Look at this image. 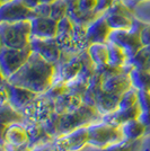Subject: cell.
<instances>
[{"instance_id":"obj_3","label":"cell","mask_w":150,"mask_h":151,"mask_svg":"<svg viewBox=\"0 0 150 151\" xmlns=\"http://www.w3.org/2000/svg\"><path fill=\"white\" fill-rule=\"evenodd\" d=\"M89 140L88 147L92 149H105L107 147L116 145L125 140L121 125H114L100 121L88 126Z\"/></svg>"},{"instance_id":"obj_17","label":"cell","mask_w":150,"mask_h":151,"mask_svg":"<svg viewBox=\"0 0 150 151\" xmlns=\"http://www.w3.org/2000/svg\"><path fill=\"white\" fill-rule=\"evenodd\" d=\"M32 37L54 38L58 33L59 22L51 17H35L31 20Z\"/></svg>"},{"instance_id":"obj_34","label":"cell","mask_w":150,"mask_h":151,"mask_svg":"<svg viewBox=\"0 0 150 151\" xmlns=\"http://www.w3.org/2000/svg\"><path fill=\"white\" fill-rule=\"evenodd\" d=\"M97 0H78V8L84 13H94Z\"/></svg>"},{"instance_id":"obj_33","label":"cell","mask_w":150,"mask_h":151,"mask_svg":"<svg viewBox=\"0 0 150 151\" xmlns=\"http://www.w3.org/2000/svg\"><path fill=\"white\" fill-rule=\"evenodd\" d=\"M138 101L141 111H150V91L138 90Z\"/></svg>"},{"instance_id":"obj_15","label":"cell","mask_w":150,"mask_h":151,"mask_svg":"<svg viewBox=\"0 0 150 151\" xmlns=\"http://www.w3.org/2000/svg\"><path fill=\"white\" fill-rule=\"evenodd\" d=\"M4 79V78H2ZM6 80V86L8 89V103L16 109L22 111L24 107H26L28 104H31L34 99H36L41 94H38L35 91H33L31 89H27L25 87H20V86H16Z\"/></svg>"},{"instance_id":"obj_21","label":"cell","mask_w":150,"mask_h":151,"mask_svg":"<svg viewBox=\"0 0 150 151\" xmlns=\"http://www.w3.org/2000/svg\"><path fill=\"white\" fill-rule=\"evenodd\" d=\"M140 113H141V108L139 105L131 107V108H118L116 111H114L112 113L103 115L102 121L114 124V125H122V124L126 123L128 121L138 119Z\"/></svg>"},{"instance_id":"obj_36","label":"cell","mask_w":150,"mask_h":151,"mask_svg":"<svg viewBox=\"0 0 150 151\" xmlns=\"http://www.w3.org/2000/svg\"><path fill=\"white\" fill-rule=\"evenodd\" d=\"M141 41L144 46H150V24H144L140 32Z\"/></svg>"},{"instance_id":"obj_22","label":"cell","mask_w":150,"mask_h":151,"mask_svg":"<svg viewBox=\"0 0 150 151\" xmlns=\"http://www.w3.org/2000/svg\"><path fill=\"white\" fill-rule=\"evenodd\" d=\"M88 55L97 70L108 65V46L107 43H95L88 46Z\"/></svg>"},{"instance_id":"obj_28","label":"cell","mask_w":150,"mask_h":151,"mask_svg":"<svg viewBox=\"0 0 150 151\" xmlns=\"http://www.w3.org/2000/svg\"><path fill=\"white\" fill-rule=\"evenodd\" d=\"M74 44H75L76 51L79 53L88 49L87 42V26L75 24L74 26Z\"/></svg>"},{"instance_id":"obj_10","label":"cell","mask_w":150,"mask_h":151,"mask_svg":"<svg viewBox=\"0 0 150 151\" xmlns=\"http://www.w3.org/2000/svg\"><path fill=\"white\" fill-rule=\"evenodd\" d=\"M105 16L112 31L132 29L136 23L133 13L118 0L107 12H105Z\"/></svg>"},{"instance_id":"obj_14","label":"cell","mask_w":150,"mask_h":151,"mask_svg":"<svg viewBox=\"0 0 150 151\" xmlns=\"http://www.w3.org/2000/svg\"><path fill=\"white\" fill-rule=\"evenodd\" d=\"M74 26H75V23L71 20L69 16H66L64 18L59 20V24H58V33H56V40L63 53H67V54L78 53L74 44Z\"/></svg>"},{"instance_id":"obj_6","label":"cell","mask_w":150,"mask_h":151,"mask_svg":"<svg viewBox=\"0 0 150 151\" xmlns=\"http://www.w3.org/2000/svg\"><path fill=\"white\" fill-rule=\"evenodd\" d=\"M144 26V23L136 18V23L132 29L112 31L110 35V41L120 45L126 52L128 57L130 59L144 46L141 41V36H140V32Z\"/></svg>"},{"instance_id":"obj_39","label":"cell","mask_w":150,"mask_h":151,"mask_svg":"<svg viewBox=\"0 0 150 151\" xmlns=\"http://www.w3.org/2000/svg\"><path fill=\"white\" fill-rule=\"evenodd\" d=\"M30 151H58V150L53 147L52 142H50V143H46V145L38 147V148H34V149H32Z\"/></svg>"},{"instance_id":"obj_37","label":"cell","mask_w":150,"mask_h":151,"mask_svg":"<svg viewBox=\"0 0 150 151\" xmlns=\"http://www.w3.org/2000/svg\"><path fill=\"white\" fill-rule=\"evenodd\" d=\"M24 4H25L26 6H28L30 8H33V9H35L38 6L40 5H51V4H53V2H56V0H22Z\"/></svg>"},{"instance_id":"obj_23","label":"cell","mask_w":150,"mask_h":151,"mask_svg":"<svg viewBox=\"0 0 150 151\" xmlns=\"http://www.w3.org/2000/svg\"><path fill=\"white\" fill-rule=\"evenodd\" d=\"M108 46V65L114 68H124L128 67L129 57L120 45L113 43L111 41L107 42Z\"/></svg>"},{"instance_id":"obj_11","label":"cell","mask_w":150,"mask_h":151,"mask_svg":"<svg viewBox=\"0 0 150 151\" xmlns=\"http://www.w3.org/2000/svg\"><path fill=\"white\" fill-rule=\"evenodd\" d=\"M31 49L33 52L40 54L46 61L58 64L62 58V50L54 38H31Z\"/></svg>"},{"instance_id":"obj_26","label":"cell","mask_w":150,"mask_h":151,"mask_svg":"<svg viewBox=\"0 0 150 151\" xmlns=\"http://www.w3.org/2000/svg\"><path fill=\"white\" fill-rule=\"evenodd\" d=\"M132 87L138 90H149L150 91V70H141L132 68L130 70Z\"/></svg>"},{"instance_id":"obj_19","label":"cell","mask_w":150,"mask_h":151,"mask_svg":"<svg viewBox=\"0 0 150 151\" xmlns=\"http://www.w3.org/2000/svg\"><path fill=\"white\" fill-rule=\"evenodd\" d=\"M54 104H56V113L62 115V114L74 112L77 108L82 106L85 104V99L81 94L67 91L56 98Z\"/></svg>"},{"instance_id":"obj_12","label":"cell","mask_w":150,"mask_h":151,"mask_svg":"<svg viewBox=\"0 0 150 151\" xmlns=\"http://www.w3.org/2000/svg\"><path fill=\"white\" fill-rule=\"evenodd\" d=\"M1 139V143L20 149H28V134L25 123H13L2 126Z\"/></svg>"},{"instance_id":"obj_31","label":"cell","mask_w":150,"mask_h":151,"mask_svg":"<svg viewBox=\"0 0 150 151\" xmlns=\"http://www.w3.org/2000/svg\"><path fill=\"white\" fill-rule=\"evenodd\" d=\"M139 105L138 101V89L134 87H131L128 91H125L122 95L121 99H120L119 108H131Z\"/></svg>"},{"instance_id":"obj_41","label":"cell","mask_w":150,"mask_h":151,"mask_svg":"<svg viewBox=\"0 0 150 151\" xmlns=\"http://www.w3.org/2000/svg\"><path fill=\"white\" fill-rule=\"evenodd\" d=\"M10 1H14V0H1V5L7 4V2H10Z\"/></svg>"},{"instance_id":"obj_5","label":"cell","mask_w":150,"mask_h":151,"mask_svg":"<svg viewBox=\"0 0 150 151\" xmlns=\"http://www.w3.org/2000/svg\"><path fill=\"white\" fill-rule=\"evenodd\" d=\"M33 51L31 45L25 49H13L1 45L0 50V69L1 78L8 79L15 75L30 59Z\"/></svg>"},{"instance_id":"obj_30","label":"cell","mask_w":150,"mask_h":151,"mask_svg":"<svg viewBox=\"0 0 150 151\" xmlns=\"http://www.w3.org/2000/svg\"><path fill=\"white\" fill-rule=\"evenodd\" d=\"M134 17L144 24H150V0L140 1L132 10Z\"/></svg>"},{"instance_id":"obj_8","label":"cell","mask_w":150,"mask_h":151,"mask_svg":"<svg viewBox=\"0 0 150 151\" xmlns=\"http://www.w3.org/2000/svg\"><path fill=\"white\" fill-rule=\"evenodd\" d=\"M88 140V126H82L54 138L52 145L58 151H81L87 148Z\"/></svg>"},{"instance_id":"obj_1","label":"cell","mask_w":150,"mask_h":151,"mask_svg":"<svg viewBox=\"0 0 150 151\" xmlns=\"http://www.w3.org/2000/svg\"><path fill=\"white\" fill-rule=\"evenodd\" d=\"M56 77V64L46 61L40 54L33 52L27 62L7 81L42 95L54 85Z\"/></svg>"},{"instance_id":"obj_13","label":"cell","mask_w":150,"mask_h":151,"mask_svg":"<svg viewBox=\"0 0 150 151\" xmlns=\"http://www.w3.org/2000/svg\"><path fill=\"white\" fill-rule=\"evenodd\" d=\"M130 70H123L118 73L103 77L102 88L110 94L122 97V95L132 87Z\"/></svg>"},{"instance_id":"obj_35","label":"cell","mask_w":150,"mask_h":151,"mask_svg":"<svg viewBox=\"0 0 150 151\" xmlns=\"http://www.w3.org/2000/svg\"><path fill=\"white\" fill-rule=\"evenodd\" d=\"M115 1L116 0H97V6H96L95 12L100 14L105 13L115 4Z\"/></svg>"},{"instance_id":"obj_18","label":"cell","mask_w":150,"mask_h":151,"mask_svg":"<svg viewBox=\"0 0 150 151\" xmlns=\"http://www.w3.org/2000/svg\"><path fill=\"white\" fill-rule=\"evenodd\" d=\"M26 130L28 134V150H32L34 148H38L41 145L52 142L54 138H52L49 133L45 131L42 123L34 122V121H26L25 122Z\"/></svg>"},{"instance_id":"obj_32","label":"cell","mask_w":150,"mask_h":151,"mask_svg":"<svg viewBox=\"0 0 150 151\" xmlns=\"http://www.w3.org/2000/svg\"><path fill=\"white\" fill-rule=\"evenodd\" d=\"M66 16H68V4L66 0H56V2L51 4V18L59 22Z\"/></svg>"},{"instance_id":"obj_38","label":"cell","mask_w":150,"mask_h":151,"mask_svg":"<svg viewBox=\"0 0 150 151\" xmlns=\"http://www.w3.org/2000/svg\"><path fill=\"white\" fill-rule=\"evenodd\" d=\"M138 120L146 126L147 132L150 131V111H141V113L138 116Z\"/></svg>"},{"instance_id":"obj_24","label":"cell","mask_w":150,"mask_h":151,"mask_svg":"<svg viewBox=\"0 0 150 151\" xmlns=\"http://www.w3.org/2000/svg\"><path fill=\"white\" fill-rule=\"evenodd\" d=\"M122 131L124 134L125 140H139V139H144V137L147 134V129L146 126L138 120L128 121L126 123L122 124Z\"/></svg>"},{"instance_id":"obj_2","label":"cell","mask_w":150,"mask_h":151,"mask_svg":"<svg viewBox=\"0 0 150 151\" xmlns=\"http://www.w3.org/2000/svg\"><path fill=\"white\" fill-rule=\"evenodd\" d=\"M103 115L100 111L93 105L84 104L74 112L60 115L59 125H58V135H61L70 131L77 130L82 126H89L97 122H100Z\"/></svg>"},{"instance_id":"obj_7","label":"cell","mask_w":150,"mask_h":151,"mask_svg":"<svg viewBox=\"0 0 150 151\" xmlns=\"http://www.w3.org/2000/svg\"><path fill=\"white\" fill-rule=\"evenodd\" d=\"M20 112L25 115V117L28 121L44 123L56 113L54 99L46 94H42L31 104L24 107Z\"/></svg>"},{"instance_id":"obj_20","label":"cell","mask_w":150,"mask_h":151,"mask_svg":"<svg viewBox=\"0 0 150 151\" xmlns=\"http://www.w3.org/2000/svg\"><path fill=\"white\" fill-rule=\"evenodd\" d=\"M120 99H121V97L116 96V95L110 94L103 88H100L95 94L93 105L100 111L102 115H107L119 108Z\"/></svg>"},{"instance_id":"obj_4","label":"cell","mask_w":150,"mask_h":151,"mask_svg":"<svg viewBox=\"0 0 150 151\" xmlns=\"http://www.w3.org/2000/svg\"><path fill=\"white\" fill-rule=\"evenodd\" d=\"M32 38L31 20L16 23H0L1 45L13 49H25L30 46Z\"/></svg>"},{"instance_id":"obj_27","label":"cell","mask_w":150,"mask_h":151,"mask_svg":"<svg viewBox=\"0 0 150 151\" xmlns=\"http://www.w3.org/2000/svg\"><path fill=\"white\" fill-rule=\"evenodd\" d=\"M128 65L141 70H150V46H144L141 50L129 59Z\"/></svg>"},{"instance_id":"obj_42","label":"cell","mask_w":150,"mask_h":151,"mask_svg":"<svg viewBox=\"0 0 150 151\" xmlns=\"http://www.w3.org/2000/svg\"><path fill=\"white\" fill-rule=\"evenodd\" d=\"M23 151H30V150H28V149H26V150H23Z\"/></svg>"},{"instance_id":"obj_40","label":"cell","mask_w":150,"mask_h":151,"mask_svg":"<svg viewBox=\"0 0 150 151\" xmlns=\"http://www.w3.org/2000/svg\"><path fill=\"white\" fill-rule=\"evenodd\" d=\"M68 4V10L78 8V0H66Z\"/></svg>"},{"instance_id":"obj_9","label":"cell","mask_w":150,"mask_h":151,"mask_svg":"<svg viewBox=\"0 0 150 151\" xmlns=\"http://www.w3.org/2000/svg\"><path fill=\"white\" fill-rule=\"evenodd\" d=\"M38 17L35 9L26 6L22 0H14L0 7V22L16 23L23 20H32Z\"/></svg>"},{"instance_id":"obj_25","label":"cell","mask_w":150,"mask_h":151,"mask_svg":"<svg viewBox=\"0 0 150 151\" xmlns=\"http://www.w3.org/2000/svg\"><path fill=\"white\" fill-rule=\"evenodd\" d=\"M27 119L20 111L14 108L9 103L1 105V124L7 126L13 123H25Z\"/></svg>"},{"instance_id":"obj_43","label":"cell","mask_w":150,"mask_h":151,"mask_svg":"<svg viewBox=\"0 0 150 151\" xmlns=\"http://www.w3.org/2000/svg\"><path fill=\"white\" fill-rule=\"evenodd\" d=\"M140 1H144V0H140Z\"/></svg>"},{"instance_id":"obj_16","label":"cell","mask_w":150,"mask_h":151,"mask_svg":"<svg viewBox=\"0 0 150 151\" xmlns=\"http://www.w3.org/2000/svg\"><path fill=\"white\" fill-rule=\"evenodd\" d=\"M112 28L107 23L105 13L93 20L87 26V42L88 45L95 43H107L110 41Z\"/></svg>"},{"instance_id":"obj_29","label":"cell","mask_w":150,"mask_h":151,"mask_svg":"<svg viewBox=\"0 0 150 151\" xmlns=\"http://www.w3.org/2000/svg\"><path fill=\"white\" fill-rule=\"evenodd\" d=\"M142 145V139L139 140H123L116 145H113L107 147L105 149H100L97 151H140ZM96 150V149H95Z\"/></svg>"}]
</instances>
